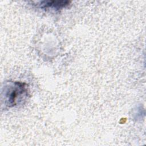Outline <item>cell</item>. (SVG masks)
<instances>
[{"instance_id": "cell-1", "label": "cell", "mask_w": 146, "mask_h": 146, "mask_svg": "<svg viewBox=\"0 0 146 146\" xmlns=\"http://www.w3.org/2000/svg\"><path fill=\"white\" fill-rule=\"evenodd\" d=\"M5 104L8 107L18 104L27 96V90L24 83L13 82L6 85L3 91Z\"/></svg>"}, {"instance_id": "cell-2", "label": "cell", "mask_w": 146, "mask_h": 146, "mask_svg": "<svg viewBox=\"0 0 146 146\" xmlns=\"http://www.w3.org/2000/svg\"><path fill=\"white\" fill-rule=\"evenodd\" d=\"M70 3L68 1H43L39 3V6L42 9L59 10L64 8Z\"/></svg>"}]
</instances>
